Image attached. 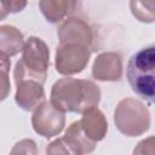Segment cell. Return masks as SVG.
<instances>
[{
  "label": "cell",
  "mask_w": 155,
  "mask_h": 155,
  "mask_svg": "<svg viewBox=\"0 0 155 155\" xmlns=\"http://www.w3.org/2000/svg\"><path fill=\"white\" fill-rule=\"evenodd\" d=\"M36 144L33 139H22L15 144L11 150V154H36Z\"/></svg>",
  "instance_id": "18"
},
{
  "label": "cell",
  "mask_w": 155,
  "mask_h": 155,
  "mask_svg": "<svg viewBox=\"0 0 155 155\" xmlns=\"http://www.w3.org/2000/svg\"><path fill=\"white\" fill-rule=\"evenodd\" d=\"M25 45L23 34L13 25L0 27V57H13L23 51Z\"/></svg>",
  "instance_id": "12"
},
{
  "label": "cell",
  "mask_w": 155,
  "mask_h": 155,
  "mask_svg": "<svg viewBox=\"0 0 155 155\" xmlns=\"http://www.w3.org/2000/svg\"><path fill=\"white\" fill-rule=\"evenodd\" d=\"M130 10L139 22H155V0H130Z\"/></svg>",
  "instance_id": "14"
},
{
  "label": "cell",
  "mask_w": 155,
  "mask_h": 155,
  "mask_svg": "<svg viewBox=\"0 0 155 155\" xmlns=\"http://www.w3.org/2000/svg\"><path fill=\"white\" fill-rule=\"evenodd\" d=\"M31 126L34 131L44 138L58 136L65 126L64 111L53 105L52 102L44 101L33 113Z\"/></svg>",
  "instance_id": "6"
},
{
  "label": "cell",
  "mask_w": 155,
  "mask_h": 155,
  "mask_svg": "<svg viewBox=\"0 0 155 155\" xmlns=\"http://www.w3.org/2000/svg\"><path fill=\"white\" fill-rule=\"evenodd\" d=\"M50 65V48L44 40L30 36L24 45L22 57L13 69L15 84L24 80H35L41 84L46 81Z\"/></svg>",
  "instance_id": "3"
},
{
  "label": "cell",
  "mask_w": 155,
  "mask_h": 155,
  "mask_svg": "<svg viewBox=\"0 0 155 155\" xmlns=\"http://www.w3.org/2000/svg\"><path fill=\"white\" fill-rule=\"evenodd\" d=\"M46 153L47 154H71L67 144L64 143L63 138H58L51 142L46 148Z\"/></svg>",
  "instance_id": "19"
},
{
  "label": "cell",
  "mask_w": 155,
  "mask_h": 155,
  "mask_svg": "<svg viewBox=\"0 0 155 155\" xmlns=\"http://www.w3.org/2000/svg\"><path fill=\"white\" fill-rule=\"evenodd\" d=\"M126 78L138 97L148 103H155V44L142 47L131 56Z\"/></svg>",
  "instance_id": "2"
},
{
  "label": "cell",
  "mask_w": 155,
  "mask_h": 155,
  "mask_svg": "<svg viewBox=\"0 0 155 155\" xmlns=\"http://www.w3.org/2000/svg\"><path fill=\"white\" fill-rule=\"evenodd\" d=\"M99 101L101 90L90 80L63 78L51 88V102L64 113L82 114L97 107Z\"/></svg>",
  "instance_id": "1"
},
{
  "label": "cell",
  "mask_w": 155,
  "mask_h": 155,
  "mask_svg": "<svg viewBox=\"0 0 155 155\" xmlns=\"http://www.w3.org/2000/svg\"><path fill=\"white\" fill-rule=\"evenodd\" d=\"M71 154H90L96 149V142L91 140L82 131L80 120L71 122L62 137Z\"/></svg>",
  "instance_id": "10"
},
{
  "label": "cell",
  "mask_w": 155,
  "mask_h": 155,
  "mask_svg": "<svg viewBox=\"0 0 155 155\" xmlns=\"http://www.w3.org/2000/svg\"><path fill=\"white\" fill-rule=\"evenodd\" d=\"M10 59L7 57H1V99L4 101L10 92V81H8V69H10Z\"/></svg>",
  "instance_id": "17"
},
{
  "label": "cell",
  "mask_w": 155,
  "mask_h": 155,
  "mask_svg": "<svg viewBox=\"0 0 155 155\" xmlns=\"http://www.w3.org/2000/svg\"><path fill=\"white\" fill-rule=\"evenodd\" d=\"M28 0H0L1 19L10 13H18L27 7Z\"/></svg>",
  "instance_id": "15"
},
{
  "label": "cell",
  "mask_w": 155,
  "mask_h": 155,
  "mask_svg": "<svg viewBox=\"0 0 155 155\" xmlns=\"http://www.w3.org/2000/svg\"><path fill=\"white\" fill-rule=\"evenodd\" d=\"M42 85L44 84L35 80H24L16 84V104L25 111L35 110L45 101V91Z\"/></svg>",
  "instance_id": "9"
},
{
  "label": "cell",
  "mask_w": 155,
  "mask_h": 155,
  "mask_svg": "<svg viewBox=\"0 0 155 155\" xmlns=\"http://www.w3.org/2000/svg\"><path fill=\"white\" fill-rule=\"evenodd\" d=\"M59 44H79L91 47L93 42V31L91 27L81 18L69 17L62 22L57 29Z\"/></svg>",
  "instance_id": "7"
},
{
  "label": "cell",
  "mask_w": 155,
  "mask_h": 155,
  "mask_svg": "<svg viewBox=\"0 0 155 155\" xmlns=\"http://www.w3.org/2000/svg\"><path fill=\"white\" fill-rule=\"evenodd\" d=\"M134 155H155V136L140 140L133 149Z\"/></svg>",
  "instance_id": "16"
},
{
  "label": "cell",
  "mask_w": 155,
  "mask_h": 155,
  "mask_svg": "<svg viewBox=\"0 0 155 155\" xmlns=\"http://www.w3.org/2000/svg\"><path fill=\"white\" fill-rule=\"evenodd\" d=\"M78 0H39V8L50 23L62 22L76 7Z\"/></svg>",
  "instance_id": "13"
},
{
  "label": "cell",
  "mask_w": 155,
  "mask_h": 155,
  "mask_svg": "<svg viewBox=\"0 0 155 155\" xmlns=\"http://www.w3.org/2000/svg\"><path fill=\"white\" fill-rule=\"evenodd\" d=\"M114 124L120 133L127 137H138L150 128L151 115L142 101L128 97L117 103L114 111Z\"/></svg>",
  "instance_id": "4"
},
{
  "label": "cell",
  "mask_w": 155,
  "mask_h": 155,
  "mask_svg": "<svg viewBox=\"0 0 155 155\" xmlns=\"http://www.w3.org/2000/svg\"><path fill=\"white\" fill-rule=\"evenodd\" d=\"M82 131L93 142H99L104 139L108 131V121L104 114L97 108H91L82 113V117L80 120Z\"/></svg>",
  "instance_id": "11"
},
{
  "label": "cell",
  "mask_w": 155,
  "mask_h": 155,
  "mask_svg": "<svg viewBox=\"0 0 155 155\" xmlns=\"http://www.w3.org/2000/svg\"><path fill=\"white\" fill-rule=\"evenodd\" d=\"M91 50L79 44H63L57 47L54 68L61 75L70 76L81 73L88 64Z\"/></svg>",
  "instance_id": "5"
},
{
  "label": "cell",
  "mask_w": 155,
  "mask_h": 155,
  "mask_svg": "<svg viewBox=\"0 0 155 155\" xmlns=\"http://www.w3.org/2000/svg\"><path fill=\"white\" fill-rule=\"evenodd\" d=\"M92 76L99 81H117L122 76V59L116 52L99 53L92 64Z\"/></svg>",
  "instance_id": "8"
}]
</instances>
